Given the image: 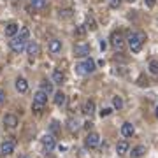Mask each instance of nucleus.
<instances>
[{"label": "nucleus", "mask_w": 158, "mask_h": 158, "mask_svg": "<svg viewBox=\"0 0 158 158\" xmlns=\"http://www.w3.org/2000/svg\"><path fill=\"white\" fill-rule=\"evenodd\" d=\"M128 48L134 53H139L142 49V44H144V40H146V35L142 34V32H135V34H128Z\"/></svg>", "instance_id": "1"}, {"label": "nucleus", "mask_w": 158, "mask_h": 158, "mask_svg": "<svg viewBox=\"0 0 158 158\" xmlns=\"http://www.w3.org/2000/svg\"><path fill=\"white\" fill-rule=\"evenodd\" d=\"M76 70H77V74H81V76H88V74H91L95 70V62H93L91 58H86L85 62L79 63L77 67H76Z\"/></svg>", "instance_id": "2"}, {"label": "nucleus", "mask_w": 158, "mask_h": 158, "mask_svg": "<svg viewBox=\"0 0 158 158\" xmlns=\"http://www.w3.org/2000/svg\"><path fill=\"white\" fill-rule=\"evenodd\" d=\"M111 44L116 51H123L125 49V37L121 35V32H113L111 35Z\"/></svg>", "instance_id": "3"}, {"label": "nucleus", "mask_w": 158, "mask_h": 158, "mask_svg": "<svg viewBox=\"0 0 158 158\" xmlns=\"http://www.w3.org/2000/svg\"><path fill=\"white\" fill-rule=\"evenodd\" d=\"M9 46H11V49L14 51V53H23V51H25V48H27V42H25V40H21L19 37H14V39L9 42Z\"/></svg>", "instance_id": "4"}, {"label": "nucleus", "mask_w": 158, "mask_h": 158, "mask_svg": "<svg viewBox=\"0 0 158 158\" xmlns=\"http://www.w3.org/2000/svg\"><path fill=\"white\" fill-rule=\"evenodd\" d=\"M74 55L77 58H88V55H90V46L88 44H76Z\"/></svg>", "instance_id": "5"}, {"label": "nucleus", "mask_w": 158, "mask_h": 158, "mask_svg": "<svg viewBox=\"0 0 158 158\" xmlns=\"http://www.w3.org/2000/svg\"><path fill=\"white\" fill-rule=\"evenodd\" d=\"M85 142H86V146H88V148L93 149V148H97L98 144H100V135L95 134V132H90V134L86 135V141Z\"/></svg>", "instance_id": "6"}, {"label": "nucleus", "mask_w": 158, "mask_h": 158, "mask_svg": "<svg viewBox=\"0 0 158 158\" xmlns=\"http://www.w3.org/2000/svg\"><path fill=\"white\" fill-rule=\"evenodd\" d=\"M40 144H42V148H44V151L49 153L53 148H55V137L51 135V134H48V135H44L42 139H40Z\"/></svg>", "instance_id": "7"}, {"label": "nucleus", "mask_w": 158, "mask_h": 158, "mask_svg": "<svg viewBox=\"0 0 158 158\" xmlns=\"http://www.w3.org/2000/svg\"><path fill=\"white\" fill-rule=\"evenodd\" d=\"M25 49H27V53H28L30 56H37V55H40V46L37 44V42H34V40L28 42Z\"/></svg>", "instance_id": "8"}, {"label": "nucleus", "mask_w": 158, "mask_h": 158, "mask_svg": "<svg viewBox=\"0 0 158 158\" xmlns=\"http://www.w3.org/2000/svg\"><path fill=\"white\" fill-rule=\"evenodd\" d=\"M4 125H6L7 128H16L18 127V118L14 114H6L4 116Z\"/></svg>", "instance_id": "9"}, {"label": "nucleus", "mask_w": 158, "mask_h": 158, "mask_svg": "<svg viewBox=\"0 0 158 158\" xmlns=\"http://www.w3.org/2000/svg\"><path fill=\"white\" fill-rule=\"evenodd\" d=\"M0 151H2V155H12V151H14V141H4L2 146H0Z\"/></svg>", "instance_id": "10"}, {"label": "nucleus", "mask_w": 158, "mask_h": 158, "mask_svg": "<svg viewBox=\"0 0 158 158\" xmlns=\"http://www.w3.org/2000/svg\"><path fill=\"white\" fill-rule=\"evenodd\" d=\"M16 90L19 91V93H27V91H28V83H27V79H23V77L16 79Z\"/></svg>", "instance_id": "11"}, {"label": "nucleus", "mask_w": 158, "mask_h": 158, "mask_svg": "<svg viewBox=\"0 0 158 158\" xmlns=\"http://www.w3.org/2000/svg\"><path fill=\"white\" fill-rule=\"evenodd\" d=\"M49 51L53 53V55L60 53V51H62V40H58V39H51V40H49Z\"/></svg>", "instance_id": "12"}, {"label": "nucleus", "mask_w": 158, "mask_h": 158, "mask_svg": "<svg viewBox=\"0 0 158 158\" xmlns=\"http://www.w3.org/2000/svg\"><path fill=\"white\" fill-rule=\"evenodd\" d=\"M83 113H85L86 116H91V114L95 113V102L93 100H86L85 106H83Z\"/></svg>", "instance_id": "13"}, {"label": "nucleus", "mask_w": 158, "mask_h": 158, "mask_svg": "<svg viewBox=\"0 0 158 158\" xmlns=\"http://www.w3.org/2000/svg\"><path fill=\"white\" fill-rule=\"evenodd\" d=\"M18 32H19V27H18L16 23H9L6 27V35H9V37H14Z\"/></svg>", "instance_id": "14"}, {"label": "nucleus", "mask_w": 158, "mask_h": 158, "mask_svg": "<svg viewBox=\"0 0 158 158\" xmlns=\"http://www.w3.org/2000/svg\"><path fill=\"white\" fill-rule=\"evenodd\" d=\"M63 81H65V74L56 69V70L53 72V83H55V85H62Z\"/></svg>", "instance_id": "15"}, {"label": "nucleus", "mask_w": 158, "mask_h": 158, "mask_svg": "<svg viewBox=\"0 0 158 158\" xmlns=\"http://www.w3.org/2000/svg\"><path fill=\"white\" fill-rule=\"evenodd\" d=\"M121 134H123L125 137H132L134 135V125L132 123H123V127H121Z\"/></svg>", "instance_id": "16"}, {"label": "nucleus", "mask_w": 158, "mask_h": 158, "mask_svg": "<svg viewBox=\"0 0 158 158\" xmlns=\"http://www.w3.org/2000/svg\"><path fill=\"white\" fill-rule=\"evenodd\" d=\"M40 91H44L46 95H51V93H53V83L42 81V83H40Z\"/></svg>", "instance_id": "17"}, {"label": "nucleus", "mask_w": 158, "mask_h": 158, "mask_svg": "<svg viewBox=\"0 0 158 158\" xmlns=\"http://www.w3.org/2000/svg\"><path fill=\"white\" fill-rule=\"evenodd\" d=\"M65 100H67V97H65L63 91H56V93H55V104H56V106H63Z\"/></svg>", "instance_id": "18"}, {"label": "nucleus", "mask_w": 158, "mask_h": 158, "mask_svg": "<svg viewBox=\"0 0 158 158\" xmlns=\"http://www.w3.org/2000/svg\"><path fill=\"white\" fill-rule=\"evenodd\" d=\"M34 102H39V104H46V102H48V95H46L44 91H37V93H35L34 95Z\"/></svg>", "instance_id": "19"}, {"label": "nucleus", "mask_w": 158, "mask_h": 158, "mask_svg": "<svg viewBox=\"0 0 158 158\" xmlns=\"http://www.w3.org/2000/svg\"><path fill=\"white\" fill-rule=\"evenodd\" d=\"M116 151H118V155H125V153L128 151V142H127V141L118 142V146H116Z\"/></svg>", "instance_id": "20"}, {"label": "nucleus", "mask_w": 158, "mask_h": 158, "mask_svg": "<svg viewBox=\"0 0 158 158\" xmlns=\"http://www.w3.org/2000/svg\"><path fill=\"white\" fill-rule=\"evenodd\" d=\"M32 7L34 9H46L48 7V0H32Z\"/></svg>", "instance_id": "21"}, {"label": "nucleus", "mask_w": 158, "mask_h": 158, "mask_svg": "<svg viewBox=\"0 0 158 158\" xmlns=\"http://www.w3.org/2000/svg\"><path fill=\"white\" fill-rule=\"evenodd\" d=\"M144 153H146V148H144V146H135L134 149H132V156L139 158V156H142Z\"/></svg>", "instance_id": "22"}, {"label": "nucleus", "mask_w": 158, "mask_h": 158, "mask_svg": "<svg viewBox=\"0 0 158 158\" xmlns=\"http://www.w3.org/2000/svg\"><path fill=\"white\" fill-rule=\"evenodd\" d=\"M74 34H76V37H79V39H83L86 35V27L85 25H79V27H76V30H74Z\"/></svg>", "instance_id": "23"}, {"label": "nucleus", "mask_w": 158, "mask_h": 158, "mask_svg": "<svg viewBox=\"0 0 158 158\" xmlns=\"http://www.w3.org/2000/svg\"><path fill=\"white\" fill-rule=\"evenodd\" d=\"M18 37H19L21 40H25V42H27V40H28V37H30V30L27 28V27H23V28L19 30V35H18Z\"/></svg>", "instance_id": "24"}, {"label": "nucleus", "mask_w": 158, "mask_h": 158, "mask_svg": "<svg viewBox=\"0 0 158 158\" xmlns=\"http://www.w3.org/2000/svg\"><path fill=\"white\" fill-rule=\"evenodd\" d=\"M67 127H69V130H70V132H76V130L79 128V123H77V119L70 118V119L67 121Z\"/></svg>", "instance_id": "25"}, {"label": "nucleus", "mask_w": 158, "mask_h": 158, "mask_svg": "<svg viewBox=\"0 0 158 158\" xmlns=\"http://www.w3.org/2000/svg\"><path fill=\"white\" fill-rule=\"evenodd\" d=\"M32 111H34L35 114H42V111H44V104L34 102V104H32Z\"/></svg>", "instance_id": "26"}, {"label": "nucleus", "mask_w": 158, "mask_h": 158, "mask_svg": "<svg viewBox=\"0 0 158 158\" xmlns=\"http://www.w3.org/2000/svg\"><path fill=\"white\" fill-rule=\"evenodd\" d=\"M113 106H114V107H116V109H118V111H119V109L123 107V98H121V97H118V95H116V97H114V98H113Z\"/></svg>", "instance_id": "27"}, {"label": "nucleus", "mask_w": 158, "mask_h": 158, "mask_svg": "<svg viewBox=\"0 0 158 158\" xmlns=\"http://www.w3.org/2000/svg\"><path fill=\"white\" fill-rule=\"evenodd\" d=\"M86 28H90V30H97V23H95V19H93L91 16L86 18Z\"/></svg>", "instance_id": "28"}, {"label": "nucleus", "mask_w": 158, "mask_h": 158, "mask_svg": "<svg viewBox=\"0 0 158 158\" xmlns=\"http://www.w3.org/2000/svg\"><path fill=\"white\" fill-rule=\"evenodd\" d=\"M149 72L155 74V76H158V62H149Z\"/></svg>", "instance_id": "29"}, {"label": "nucleus", "mask_w": 158, "mask_h": 158, "mask_svg": "<svg viewBox=\"0 0 158 158\" xmlns=\"http://www.w3.org/2000/svg\"><path fill=\"white\" fill-rule=\"evenodd\" d=\"M72 16V11L70 9H62L60 11V18H70Z\"/></svg>", "instance_id": "30"}, {"label": "nucleus", "mask_w": 158, "mask_h": 158, "mask_svg": "<svg viewBox=\"0 0 158 158\" xmlns=\"http://www.w3.org/2000/svg\"><path fill=\"white\" fill-rule=\"evenodd\" d=\"M119 4H121V0H109V6L113 7V9H118Z\"/></svg>", "instance_id": "31"}, {"label": "nucleus", "mask_w": 158, "mask_h": 158, "mask_svg": "<svg viewBox=\"0 0 158 158\" xmlns=\"http://www.w3.org/2000/svg\"><path fill=\"white\" fill-rule=\"evenodd\" d=\"M58 121H53V123H51V132H53V134H58Z\"/></svg>", "instance_id": "32"}, {"label": "nucleus", "mask_w": 158, "mask_h": 158, "mask_svg": "<svg viewBox=\"0 0 158 158\" xmlns=\"http://www.w3.org/2000/svg\"><path fill=\"white\" fill-rule=\"evenodd\" d=\"M109 114H111V109H109V107H106V109H102V111H100L102 118H104V116H109Z\"/></svg>", "instance_id": "33"}, {"label": "nucleus", "mask_w": 158, "mask_h": 158, "mask_svg": "<svg viewBox=\"0 0 158 158\" xmlns=\"http://www.w3.org/2000/svg\"><path fill=\"white\" fill-rule=\"evenodd\" d=\"M4 102H6V91L0 90V104H4Z\"/></svg>", "instance_id": "34"}, {"label": "nucleus", "mask_w": 158, "mask_h": 158, "mask_svg": "<svg viewBox=\"0 0 158 158\" xmlns=\"http://www.w3.org/2000/svg\"><path fill=\"white\" fill-rule=\"evenodd\" d=\"M144 2L148 7H155V4H156V0H144Z\"/></svg>", "instance_id": "35"}, {"label": "nucleus", "mask_w": 158, "mask_h": 158, "mask_svg": "<svg viewBox=\"0 0 158 158\" xmlns=\"http://www.w3.org/2000/svg\"><path fill=\"white\" fill-rule=\"evenodd\" d=\"M91 125H93L91 121H86V123H85V128H86V130H90V128H91Z\"/></svg>", "instance_id": "36"}, {"label": "nucleus", "mask_w": 158, "mask_h": 158, "mask_svg": "<svg viewBox=\"0 0 158 158\" xmlns=\"http://www.w3.org/2000/svg\"><path fill=\"white\" fill-rule=\"evenodd\" d=\"M106 48H107V44H106V40H102V42H100V49H106Z\"/></svg>", "instance_id": "37"}, {"label": "nucleus", "mask_w": 158, "mask_h": 158, "mask_svg": "<svg viewBox=\"0 0 158 158\" xmlns=\"http://www.w3.org/2000/svg\"><path fill=\"white\" fill-rule=\"evenodd\" d=\"M19 158H28V156H27V155H23V156H19Z\"/></svg>", "instance_id": "38"}, {"label": "nucleus", "mask_w": 158, "mask_h": 158, "mask_svg": "<svg viewBox=\"0 0 158 158\" xmlns=\"http://www.w3.org/2000/svg\"><path fill=\"white\" fill-rule=\"evenodd\" d=\"M155 114H156V118H158V107H156V113H155Z\"/></svg>", "instance_id": "39"}, {"label": "nucleus", "mask_w": 158, "mask_h": 158, "mask_svg": "<svg viewBox=\"0 0 158 158\" xmlns=\"http://www.w3.org/2000/svg\"><path fill=\"white\" fill-rule=\"evenodd\" d=\"M128 2H134V0H128Z\"/></svg>", "instance_id": "40"}]
</instances>
